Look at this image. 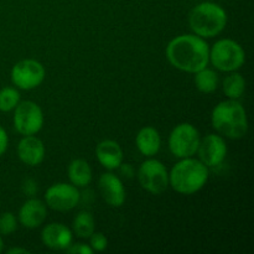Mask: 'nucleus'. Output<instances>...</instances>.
<instances>
[{"mask_svg": "<svg viewBox=\"0 0 254 254\" xmlns=\"http://www.w3.org/2000/svg\"><path fill=\"white\" fill-rule=\"evenodd\" d=\"M195 78H193V82H195V86L201 93H212L217 89L218 87V74L216 73L213 69L205 68L200 69V71L195 72Z\"/></svg>", "mask_w": 254, "mask_h": 254, "instance_id": "nucleus-19", "label": "nucleus"}, {"mask_svg": "<svg viewBox=\"0 0 254 254\" xmlns=\"http://www.w3.org/2000/svg\"><path fill=\"white\" fill-rule=\"evenodd\" d=\"M11 82L16 88L30 91L39 87L46 77V71L41 62L32 59L21 60L11 68Z\"/></svg>", "mask_w": 254, "mask_h": 254, "instance_id": "nucleus-9", "label": "nucleus"}, {"mask_svg": "<svg viewBox=\"0 0 254 254\" xmlns=\"http://www.w3.org/2000/svg\"><path fill=\"white\" fill-rule=\"evenodd\" d=\"M211 123L218 133L235 140L245 138L248 131L247 113L237 99L220 102L213 108Z\"/></svg>", "mask_w": 254, "mask_h": 254, "instance_id": "nucleus-2", "label": "nucleus"}, {"mask_svg": "<svg viewBox=\"0 0 254 254\" xmlns=\"http://www.w3.org/2000/svg\"><path fill=\"white\" fill-rule=\"evenodd\" d=\"M9 146V136L2 127H0V156L4 155Z\"/></svg>", "mask_w": 254, "mask_h": 254, "instance_id": "nucleus-27", "label": "nucleus"}, {"mask_svg": "<svg viewBox=\"0 0 254 254\" xmlns=\"http://www.w3.org/2000/svg\"><path fill=\"white\" fill-rule=\"evenodd\" d=\"M166 59L175 68L195 73L207 67L210 47L203 37L197 35H180L166 46Z\"/></svg>", "mask_w": 254, "mask_h": 254, "instance_id": "nucleus-1", "label": "nucleus"}, {"mask_svg": "<svg viewBox=\"0 0 254 254\" xmlns=\"http://www.w3.org/2000/svg\"><path fill=\"white\" fill-rule=\"evenodd\" d=\"M223 92L228 99H238L243 96L246 89V79L238 72H230L228 76L223 79Z\"/></svg>", "mask_w": 254, "mask_h": 254, "instance_id": "nucleus-20", "label": "nucleus"}, {"mask_svg": "<svg viewBox=\"0 0 254 254\" xmlns=\"http://www.w3.org/2000/svg\"><path fill=\"white\" fill-rule=\"evenodd\" d=\"M190 29L203 39L217 36L227 25V12L221 5L212 1H203L192 7L189 14Z\"/></svg>", "mask_w": 254, "mask_h": 254, "instance_id": "nucleus-4", "label": "nucleus"}, {"mask_svg": "<svg viewBox=\"0 0 254 254\" xmlns=\"http://www.w3.org/2000/svg\"><path fill=\"white\" fill-rule=\"evenodd\" d=\"M96 156L99 164L107 170H116L123 163V150L114 140H102L96 148Z\"/></svg>", "mask_w": 254, "mask_h": 254, "instance_id": "nucleus-16", "label": "nucleus"}, {"mask_svg": "<svg viewBox=\"0 0 254 254\" xmlns=\"http://www.w3.org/2000/svg\"><path fill=\"white\" fill-rule=\"evenodd\" d=\"M67 173H68L69 181L76 188H86L92 181V169L88 161L84 159L72 160L67 169Z\"/></svg>", "mask_w": 254, "mask_h": 254, "instance_id": "nucleus-18", "label": "nucleus"}, {"mask_svg": "<svg viewBox=\"0 0 254 254\" xmlns=\"http://www.w3.org/2000/svg\"><path fill=\"white\" fill-rule=\"evenodd\" d=\"M245 50L235 40H218L210 50V62L222 72L237 71L245 64Z\"/></svg>", "mask_w": 254, "mask_h": 254, "instance_id": "nucleus-5", "label": "nucleus"}, {"mask_svg": "<svg viewBox=\"0 0 254 254\" xmlns=\"http://www.w3.org/2000/svg\"><path fill=\"white\" fill-rule=\"evenodd\" d=\"M197 153L200 160L207 168H215L225 160L227 155V144L221 135L208 134L200 140Z\"/></svg>", "mask_w": 254, "mask_h": 254, "instance_id": "nucleus-11", "label": "nucleus"}, {"mask_svg": "<svg viewBox=\"0 0 254 254\" xmlns=\"http://www.w3.org/2000/svg\"><path fill=\"white\" fill-rule=\"evenodd\" d=\"M66 252L69 254H92L94 251L92 250L91 246L84 245V243H76V245L69 246Z\"/></svg>", "mask_w": 254, "mask_h": 254, "instance_id": "nucleus-25", "label": "nucleus"}, {"mask_svg": "<svg viewBox=\"0 0 254 254\" xmlns=\"http://www.w3.org/2000/svg\"><path fill=\"white\" fill-rule=\"evenodd\" d=\"M47 217L46 205L39 198H30L19 210V221L24 227L37 228L45 222Z\"/></svg>", "mask_w": 254, "mask_h": 254, "instance_id": "nucleus-15", "label": "nucleus"}, {"mask_svg": "<svg viewBox=\"0 0 254 254\" xmlns=\"http://www.w3.org/2000/svg\"><path fill=\"white\" fill-rule=\"evenodd\" d=\"M14 128L21 135H35L44 126V113L32 101L20 102L14 109Z\"/></svg>", "mask_w": 254, "mask_h": 254, "instance_id": "nucleus-7", "label": "nucleus"}, {"mask_svg": "<svg viewBox=\"0 0 254 254\" xmlns=\"http://www.w3.org/2000/svg\"><path fill=\"white\" fill-rule=\"evenodd\" d=\"M135 144L138 150L145 156H154L159 153L161 145V138L159 131L154 127H144L135 136Z\"/></svg>", "mask_w": 254, "mask_h": 254, "instance_id": "nucleus-17", "label": "nucleus"}, {"mask_svg": "<svg viewBox=\"0 0 254 254\" xmlns=\"http://www.w3.org/2000/svg\"><path fill=\"white\" fill-rule=\"evenodd\" d=\"M138 180L144 190L160 195L169 186V173L160 160L148 159L139 166Z\"/></svg>", "mask_w": 254, "mask_h": 254, "instance_id": "nucleus-8", "label": "nucleus"}, {"mask_svg": "<svg viewBox=\"0 0 254 254\" xmlns=\"http://www.w3.org/2000/svg\"><path fill=\"white\" fill-rule=\"evenodd\" d=\"M91 242H89V246L93 251L96 252H103V251L107 250L108 247V240H107L106 236L101 232H93L89 237Z\"/></svg>", "mask_w": 254, "mask_h": 254, "instance_id": "nucleus-24", "label": "nucleus"}, {"mask_svg": "<svg viewBox=\"0 0 254 254\" xmlns=\"http://www.w3.org/2000/svg\"><path fill=\"white\" fill-rule=\"evenodd\" d=\"M22 191L27 196H34L37 192V184L32 179H26L22 184Z\"/></svg>", "mask_w": 254, "mask_h": 254, "instance_id": "nucleus-26", "label": "nucleus"}, {"mask_svg": "<svg viewBox=\"0 0 254 254\" xmlns=\"http://www.w3.org/2000/svg\"><path fill=\"white\" fill-rule=\"evenodd\" d=\"M27 253H31L29 250L26 248H10L7 251V254H27Z\"/></svg>", "mask_w": 254, "mask_h": 254, "instance_id": "nucleus-28", "label": "nucleus"}, {"mask_svg": "<svg viewBox=\"0 0 254 254\" xmlns=\"http://www.w3.org/2000/svg\"><path fill=\"white\" fill-rule=\"evenodd\" d=\"M73 232L79 238H89L96 230V221L93 215L88 211H82L73 220Z\"/></svg>", "mask_w": 254, "mask_h": 254, "instance_id": "nucleus-21", "label": "nucleus"}, {"mask_svg": "<svg viewBox=\"0 0 254 254\" xmlns=\"http://www.w3.org/2000/svg\"><path fill=\"white\" fill-rule=\"evenodd\" d=\"M17 156L26 165H40L45 159L44 143L37 136L25 135L17 144Z\"/></svg>", "mask_w": 254, "mask_h": 254, "instance_id": "nucleus-14", "label": "nucleus"}, {"mask_svg": "<svg viewBox=\"0 0 254 254\" xmlns=\"http://www.w3.org/2000/svg\"><path fill=\"white\" fill-rule=\"evenodd\" d=\"M81 200L78 189L72 184H54L47 189L45 193V201L50 208L59 212H66L76 207Z\"/></svg>", "mask_w": 254, "mask_h": 254, "instance_id": "nucleus-10", "label": "nucleus"}, {"mask_svg": "<svg viewBox=\"0 0 254 254\" xmlns=\"http://www.w3.org/2000/svg\"><path fill=\"white\" fill-rule=\"evenodd\" d=\"M20 103V93L14 87H4L0 89V112L14 111Z\"/></svg>", "mask_w": 254, "mask_h": 254, "instance_id": "nucleus-22", "label": "nucleus"}, {"mask_svg": "<svg viewBox=\"0 0 254 254\" xmlns=\"http://www.w3.org/2000/svg\"><path fill=\"white\" fill-rule=\"evenodd\" d=\"M200 140V133L192 124L181 123L169 135V149L176 158H191L197 153Z\"/></svg>", "mask_w": 254, "mask_h": 254, "instance_id": "nucleus-6", "label": "nucleus"}, {"mask_svg": "<svg viewBox=\"0 0 254 254\" xmlns=\"http://www.w3.org/2000/svg\"><path fill=\"white\" fill-rule=\"evenodd\" d=\"M72 240L73 233L64 223H50L41 232L42 243L54 251H66L72 245Z\"/></svg>", "mask_w": 254, "mask_h": 254, "instance_id": "nucleus-13", "label": "nucleus"}, {"mask_svg": "<svg viewBox=\"0 0 254 254\" xmlns=\"http://www.w3.org/2000/svg\"><path fill=\"white\" fill-rule=\"evenodd\" d=\"M99 191L103 200L112 207H121L126 201V189L117 175L112 173L102 174L98 181Z\"/></svg>", "mask_w": 254, "mask_h": 254, "instance_id": "nucleus-12", "label": "nucleus"}, {"mask_svg": "<svg viewBox=\"0 0 254 254\" xmlns=\"http://www.w3.org/2000/svg\"><path fill=\"white\" fill-rule=\"evenodd\" d=\"M17 230V220L12 212L0 215V235L10 236Z\"/></svg>", "mask_w": 254, "mask_h": 254, "instance_id": "nucleus-23", "label": "nucleus"}, {"mask_svg": "<svg viewBox=\"0 0 254 254\" xmlns=\"http://www.w3.org/2000/svg\"><path fill=\"white\" fill-rule=\"evenodd\" d=\"M208 180V168L201 160L181 159L169 174V185L179 193L192 195L200 191Z\"/></svg>", "mask_w": 254, "mask_h": 254, "instance_id": "nucleus-3", "label": "nucleus"}, {"mask_svg": "<svg viewBox=\"0 0 254 254\" xmlns=\"http://www.w3.org/2000/svg\"><path fill=\"white\" fill-rule=\"evenodd\" d=\"M2 250H4V242H2L1 235H0V253L2 252Z\"/></svg>", "mask_w": 254, "mask_h": 254, "instance_id": "nucleus-29", "label": "nucleus"}]
</instances>
